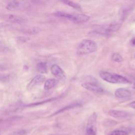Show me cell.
Listing matches in <instances>:
<instances>
[{"mask_svg":"<svg viewBox=\"0 0 135 135\" xmlns=\"http://www.w3.org/2000/svg\"><path fill=\"white\" fill-rule=\"evenodd\" d=\"M54 16L56 17L67 19L74 23H84L88 22L90 17L85 14H70L63 12H57L54 13Z\"/></svg>","mask_w":135,"mask_h":135,"instance_id":"1","label":"cell"},{"mask_svg":"<svg viewBox=\"0 0 135 135\" xmlns=\"http://www.w3.org/2000/svg\"><path fill=\"white\" fill-rule=\"evenodd\" d=\"M97 50V44L91 40H83L79 44L77 48V54L80 56L91 53Z\"/></svg>","mask_w":135,"mask_h":135,"instance_id":"2","label":"cell"},{"mask_svg":"<svg viewBox=\"0 0 135 135\" xmlns=\"http://www.w3.org/2000/svg\"><path fill=\"white\" fill-rule=\"evenodd\" d=\"M100 77L105 81L111 83H129L130 81L128 80L121 75L111 73L109 72H101L100 73Z\"/></svg>","mask_w":135,"mask_h":135,"instance_id":"3","label":"cell"},{"mask_svg":"<svg viewBox=\"0 0 135 135\" xmlns=\"http://www.w3.org/2000/svg\"><path fill=\"white\" fill-rule=\"evenodd\" d=\"M97 116L96 112H93L89 116L87 123L86 135H97Z\"/></svg>","mask_w":135,"mask_h":135,"instance_id":"4","label":"cell"},{"mask_svg":"<svg viewBox=\"0 0 135 135\" xmlns=\"http://www.w3.org/2000/svg\"><path fill=\"white\" fill-rule=\"evenodd\" d=\"M30 4L26 1H12L9 2L6 7L7 10L11 11H21L28 8Z\"/></svg>","mask_w":135,"mask_h":135,"instance_id":"5","label":"cell"},{"mask_svg":"<svg viewBox=\"0 0 135 135\" xmlns=\"http://www.w3.org/2000/svg\"><path fill=\"white\" fill-rule=\"evenodd\" d=\"M121 27V24L119 23H112L110 24L107 26L104 27L100 31V33L105 34L108 35L110 34L111 33L117 31Z\"/></svg>","mask_w":135,"mask_h":135,"instance_id":"6","label":"cell"},{"mask_svg":"<svg viewBox=\"0 0 135 135\" xmlns=\"http://www.w3.org/2000/svg\"><path fill=\"white\" fill-rule=\"evenodd\" d=\"M82 87L94 93H101L104 92V89L100 86L93 82H84L82 84Z\"/></svg>","mask_w":135,"mask_h":135,"instance_id":"7","label":"cell"},{"mask_svg":"<svg viewBox=\"0 0 135 135\" xmlns=\"http://www.w3.org/2000/svg\"><path fill=\"white\" fill-rule=\"evenodd\" d=\"M51 71L53 75L59 79L65 78V74L63 70L57 64H53L52 66Z\"/></svg>","mask_w":135,"mask_h":135,"instance_id":"8","label":"cell"},{"mask_svg":"<svg viewBox=\"0 0 135 135\" xmlns=\"http://www.w3.org/2000/svg\"><path fill=\"white\" fill-rule=\"evenodd\" d=\"M7 19L9 22L17 24H22L26 22V20L23 18L14 14H10L7 16Z\"/></svg>","mask_w":135,"mask_h":135,"instance_id":"9","label":"cell"},{"mask_svg":"<svg viewBox=\"0 0 135 135\" xmlns=\"http://www.w3.org/2000/svg\"><path fill=\"white\" fill-rule=\"evenodd\" d=\"M115 96L118 98H126L131 96V92L124 88H119L114 93Z\"/></svg>","mask_w":135,"mask_h":135,"instance_id":"10","label":"cell"},{"mask_svg":"<svg viewBox=\"0 0 135 135\" xmlns=\"http://www.w3.org/2000/svg\"><path fill=\"white\" fill-rule=\"evenodd\" d=\"M108 114L112 117L117 118H126L128 116V113L127 112L117 110H110L108 112Z\"/></svg>","mask_w":135,"mask_h":135,"instance_id":"11","label":"cell"},{"mask_svg":"<svg viewBox=\"0 0 135 135\" xmlns=\"http://www.w3.org/2000/svg\"><path fill=\"white\" fill-rule=\"evenodd\" d=\"M46 80V77L42 74H38L29 83L30 87H33L43 83Z\"/></svg>","mask_w":135,"mask_h":135,"instance_id":"12","label":"cell"},{"mask_svg":"<svg viewBox=\"0 0 135 135\" xmlns=\"http://www.w3.org/2000/svg\"><path fill=\"white\" fill-rule=\"evenodd\" d=\"M41 31V29L38 27H30L21 29L20 31L26 34L33 35L39 33Z\"/></svg>","mask_w":135,"mask_h":135,"instance_id":"13","label":"cell"},{"mask_svg":"<svg viewBox=\"0 0 135 135\" xmlns=\"http://www.w3.org/2000/svg\"><path fill=\"white\" fill-rule=\"evenodd\" d=\"M81 106V104L80 103H74L70 104V105H68V106H67L66 107H64V108H62L61 109L59 110L58 111H56V112H54L53 114H52L51 115V116H54V115H56L57 114L60 113L61 112H64L66 111L69 110H70V109H73V108H75L79 107H80Z\"/></svg>","mask_w":135,"mask_h":135,"instance_id":"14","label":"cell"},{"mask_svg":"<svg viewBox=\"0 0 135 135\" xmlns=\"http://www.w3.org/2000/svg\"><path fill=\"white\" fill-rule=\"evenodd\" d=\"M57 84V81L54 79H49L45 81L44 84V89L46 90H48L52 89Z\"/></svg>","mask_w":135,"mask_h":135,"instance_id":"15","label":"cell"},{"mask_svg":"<svg viewBox=\"0 0 135 135\" xmlns=\"http://www.w3.org/2000/svg\"><path fill=\"white\" fill-rule=\"evenodd\" d=\"M38 71L41 73H46L48 71L47 64L46 62H40L37 66Z\"/></svg>","mask_w":135,"mask_h":135,"instance_id":"16","label":"cell"},{"mask_svg":"<svg viewBox=\"0 0 135 135\" xmlns=\"http://www.w3.org/2000/svg\"><path fill=\"white\" fill-rule=\"evenodd\" d=\"M62 2L74 9L78 10H81V6H80L79 4H77L74 2L71 1H67V0L66 1V0H65V1H62Z\"/></svg>","mask_w":135,"mask_h":135,"instance_id":"17","label":"cell"},{"mask_svg":"<svg viewBox=\"0 0 135 135\" xmlns=\"http://www.w3.org/2000/svg\"><path fill=\"white\" fill-rule=\"evenodd\" d=\"M111 59L113 61L116 62H121L123 61V58L120 54H119L118 53H114L112 54L111 56Z\"/></svg>","mask_w":135,"mask_h":135,"instance_id":"18","label":"cell"},{"mask_svg":"<svg viewBox=\"0 0 135 135\" xmlns=\"http://www.w3.org/2000/svg\"><path fill=\"white\" fill-rule=\"evenodd\" d=\"M103 124L105 126H113L117 124V122L111 119H106L104 120Z\"/></svg>","mask_w":135,"mask_h":135,"instance_id":"19","label":"cell"},{"mask_svg":"<svg viewBox=\"0 0 135 135\" xmlns=\"http://www.w3.org/2000/svg\"><path fill=\"white\" fill-rule=\"evenodd\" d=\"M128 133L126 131L122 130H114L109 134V135H128Z\"/></svg>","mask_w":135,"mask_h":135,"instance_id":"20","label":"cell"},{"mask_svg":"<svg viewBox=\"0 0 135 135\" xmlns=\"http://www.w3.org/2000/svg\"><path fill=\"white\" fill-rule=\"evenodd\" d=\"M17 41L19 43H26L29 41L30 39L27 37H24V36H20L17 38Z\"/></svg>","mask_w":135,"mask_h":135,"instance_id":"21","label":"cell"},{"mask_svg":"<svg viewBox=\"0 0 135 135\" xmlns=\"http://www.w3.org/2000/svg\"><path fill=\"white\" fill-rule=\"evenodd\" d=\"M26 133V131L24 130H21L17 131H15L12 132L10 135H23Z\"/></svg>","mask_w":135,"mask_h":135,"instance_id":"22","label":"cell"},{"mask_svg":"<svg viewBox=\"0 0 135 135\" xmlns=\"http://www.w3.org/2000/svg\"><path fill=\"white\" fill-rule=\"evenodd\" d=\"M129 106L130 108H133V109H135V101H132V102L130 103L129 104Z\"/></svg>","mask_w":135,"mask_h":135,"instance_id":"23","label":"cell"},{"mask_svg":"<svg viewBox=\"0 0 135 135\" xmlns=\"http://www.w3.org/2000/svg\"><path fill=\"white\" fill-rule=\"evenodd\" d=\"M132 44L133 45H134V46H135V38L132 39Z\"/></svg>","mask_w":135,"mask_h":135,"instance_id":"24","label":"cell"},{"mask_svg":"<svg viewBox=\"0 0 135 135\" xmlns=\"http://www.w3.org/2000/svg\"><path fill=\"white\" fill-rule=\"evenodd\" d=\"M4 24H3V23H0V28H2V27H4Z\"/></svg>","mask_w":135,"mask_h":135,"instance_id":"25","label":"cell"},{"mask_svg":"<svg viewBox=\"0 0 135 135\" xmlns=\"http://www.w3.org/2000/svg\"><path fill=\"white\" fill-rule=\"evenodd\" d=\"M133 88L134 89H135V80L134 81V83H133Z\"/></svg>","mask_w":135,"mask_h":135,"instance_id":"26","label":"cell"},{"mask_svg":"<svg viewBox=\"0 0 135 135\" xmlns=\"http://www.w3.org/2000/svg\"><path fill=\"white\" fill-rule=\"evenodd\" d=\"M0 135H1V130H0Z\"/></svg>","mask_w":135,"mask_h":135,"instance_id":"27","label":"cell"}]
</instances>
